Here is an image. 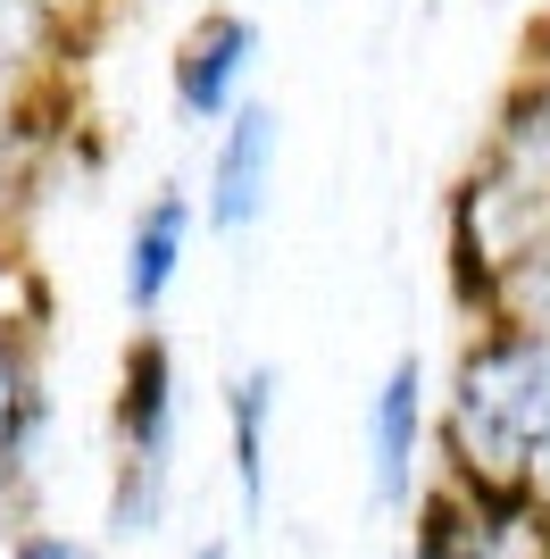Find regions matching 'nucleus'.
I'll return each mask as SVG.
<instances>
[{"label":"nucleus","instance_id":"nucleus-1","mask_svg":"<svg viewBox=\"0 0 550 559\" xmlns=\"http://www.w3.org/2000/svg\"><path fill=\"white\" fill-rule=\"evenodd\" d=\"M451 443L476 485H526L550 451V334H501L458 368Z\"/></svg>","mask_w":550,"mask_h":559},{"label":"nucleus","instance_id":"nucleus-2","mask_svg":"<svg viewBox=\"0 0 550 559\" xmlns=\"http://www.w3.org/2000/svg\"><path fill=\"white\" fill-rule=\"evenodd\" d=\"M176 492V359L167 343H134L125 359V401H117V492H109V535L151 543Z\"/></svg>","mask_w":550,"mask_h":559},{"label":"nucleus","instance_id":"nucleus-3","mask_svg":"<svg viewBox=\"0 0 550 559\" xmlns=\"http://www.w3.org/2000/svg\"><path fill=\"white\" fill-rule=\"evenodd\" d=\"M275 159H284V117L267 100H234V117L217 126V151H208V226L251 234L275 201Z\"/></svg>","mask_w":550,"mask_h":559},{"label":"nucleus","instance_id":"nucleus-4","mask_svg":"<svg viewBox=\"0 0 550 559\" xmlns=\"http://www.w3.org/2000/svg\"><path fill=\"white\" fill-rule=\"evenodd\" d=\"M417 467H426V368L417 350H400L367 401V485L375 510H409L417 501Z\"/></svg>","mask_w":550,"mask_h":559},{"label":"nucleus","instance_id":"nucleus-5","mask_svg":"<svg viewBox=\"0 0 550 559\" xmlns=\"http://www.w3.org/2000/svg\"><path fill=\"white\" fill-rule=\"evenodd\" d=\"M259 50V25L251 17H208L176 59V109L192 126H226L234 100H242V68Z\"/></svg>","mask_w":550,"mask_h":559},{"label":"nucleus","instance_id":"nucleus-6","mask_svg":"<svg viewBox=\"0 0 550 559\" xmlns=\"http://www.w3.org/2000/svg\"><path fill=\"white\" fill-rule=\"evenodd\" d=\"M183 242H192V201L167 185L159 201L134 217V234H125V309H134V318H159L167 309L176 267H183Z\"/></svg>","mask_w":550,"mask_h":559},{"label":"nucleus","instance_id":"nucleus-7","mask_svg":"<svg viewBox=\"0 0 550 559\" xmlns=\"http://www.w3.org/2000/svg\"><path fill=\"white\" fill-rule=\"evenodd\" d=\"M43 426H50L43 376L0 343V510H17L34 492V476H43Z\"/></svg>","mask_w":550,"mask_h":559},{"label":"nucleus","instance_id":"nucleus-8","mask_svg":"<svg viewBox=\"0 0 550 559\" xmlns=\"http://www.w3.org/2000/svg\"><path fill=\"white\" fill-rule=\"evenodd\" d=\"M226 426H234V485L242 510L267 501V426H275V368H242L226 393Z\"/></svg>","mask_w":550,"mask_h":559},{"label":"nucleus","instance_id":"nucleus-9","mask_svg":"<svg viewBox=\"0 0 550 559\" xmlns=\"http://www.w3.org/2000/svg\"><path fill=\"white\" fill-rule=\"evenodd\" d=\"M517 301H526V318H534L526 334H550V242L517 267Z\"/></svg>","mask_w":550,"mask_h":559},{"label":"nucleus","instance_id":"nucleus-10","mask_svg":"<svg viewBox=\"0 0 550 559\" xmlns=\"http://www.w3.org/2000/svg\"><path fill=\"white\" fill-rule=\"evenodd\" d=\"M9 559H100V551L75 543V535H50V526H25V535L9 543Z\"/></svg>","mask_w":550,"mask_h":559},{"label":"nucleus","instance_id":"nucleus-11","mask_svg":"<svg viewBox=\"0 0 550 559\" xmlns=\"http://www.w3.org/2000/svg\"><path fill=\"white\" fill-rule=\"evenodd\" d=\"M517 142H526L534 159H550V100H542V109H534V117H526V134H517Z\"/></svg>","mask_w":550,"mask_h":559},{"label":"nucleus","instance_id":"nucleus-12","mask_svg":"<svg viewBox=\"0 0 550 559\" xmlns=\"http://www.w3.org/2000/svg\"><path fill=\"white\" fill-rule=\"evenodd\" d=\"M9 50H17V0H0V68H9Z\"/></svg>","mask_w":550,"mask_h":559},{"label":"nucleus","instance_id":"nucleus-13","mask_svg":"<svg viewBox=\"0 0 550 559\" xmlns=\"http://www.w3.org/2000/svg\"><path fill=\"white\" fill-rule=\"evenodd\" d=\"M526 485H534V492H542V501H550V451H542V467H534Z\"/></svg>","mask_w":550,"mask_h":559},{"label":"nucleus","instance_id":"nucleus-14","mask_svg":"<svg viewBox=\"0 0 550 559\" xmlns=\"http://www.w3.org/2000/svg\"><path fill=\"white\" fill-rule=\"evenodd\" d=\"M192 559H226V543H201V551H192Z\"/></svg>","mask_w":550,"mask_h":559}]
</instances>
